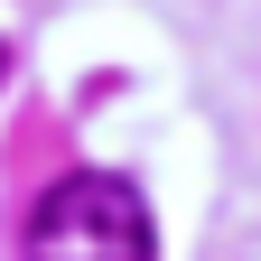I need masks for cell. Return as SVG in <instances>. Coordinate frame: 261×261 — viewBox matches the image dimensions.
I'll use <instances>...</instances> for the list:
<instances>
[{"mask_svg":"<svg viewBox=\"0 0 261 261\" xmlns=\"http://www.w3.org/2000/svg\"><path fill=\"white\" fill-rule=\"evenodd\" d=\"M28 261H159V224H149L130 177L75 168L28 215Z\"/></svg>","mask_w":261,"mask_h":261,"instance_id":"cell-1","label":"cell"},{"mask_svg":"<svg viewBox=\"0 0 261 261\" xmlns=\"http://www.w3.org/2000/svg\"><path fill=\"white\" fill-rule=\"evenodd\" d=\"M0 75H10V56H0Z\"/></svg>","mask_w":261,"mask_h":261,"instance_id":"cell-2","label":"cell"}]
</instances>
